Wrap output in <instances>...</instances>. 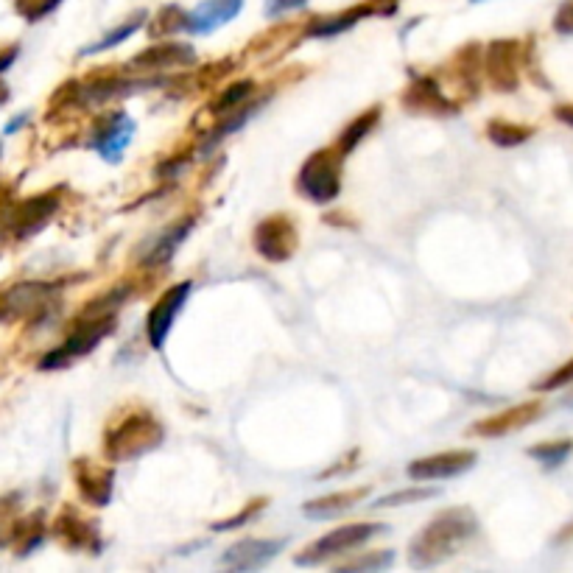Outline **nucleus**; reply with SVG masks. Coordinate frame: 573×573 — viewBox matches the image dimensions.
Returning <instances> with one entry per match:
<instances>
[{"mask_svg": "<svg viewBox=\"0 0 573 573\" xmlns=\"http://www.w3.org/2000/svg\"><path fill=\"white\" fill-rule=\"evenodd\" d=\"M487 70L498 90H515L518 84V45L515 42H492L487 51Z\"/></svg>", "mask_w": 573, "mask_h": 573, "instance_id": "obj_12", "label": "nucleus"}, {"mask_svg": "<svg viewBox=\"0 0 573 573\" xmlns=\"http://www.w3.org/2000/svg\"><path fill=\"white\" fill-rule=\"evenodd\" d=\"M252 90H255V84H252V82L232 84L230 90H227L224 96H219V101L213 104V110H216V112H227V110H232V107H238V104H244L246 98L252 96Z\"/></svg>", "mask_w": 573, "mask_h": 573, "instance_id": "obj_26", "label": "nucleus"}, {"mask_svg": "<svg viewBox=\"0 0 573 573\" xmlns=\"http://www.w3.org/2000/svg\"><path fill=\"white\" fill-rule=\"evenodd\" d=\"M79 476V487H82L84 498L93 501L96 506H104L112 498V473L107 467H96V464L82 462L76 467Z\"/></svg>", "mask_w": 573, "mask_h": 573, "instance_id": "obj_14", "label": "nucleus"}, {"mask_svg": "<svg viewBox=\"0 0 573 573\" xmlns=\"http://www.w3.org/2000/svg\"><path fill=\"white\" fill-rule=\"evenodd\" d=\"M193 221H182V224H174L171 230H165L160 238H154V249H151L149 255H146V266H163L168 260L174 258V252L179 249V244L185 241V235L191 232Z\"/></svg>", "mask_w": 573, "mask_h": 573, "instance_id": "obj_18", "label": "nucleus"}, {"mask_svg": "<svg viewBox=\"0 0 573 573\" xmlns=\"http://www.w3.org/2000/svg\"><path fill=\"white\" fill-rule=\"evenodd\" d=\"M487 137H490L495 146H501V149H515V146L526 143L532 137V129L529 126H518V123L492 121L490 129H487Z\"/></svg>", "mask_w": 573, "mask_h": 573, "instance_id": "obj_20", "label": "nucleus"}, {"mask_svg": "<svg viewBox=\"0 0 573 573\" xmlns=\"http://www.w3.org/2000/svg\"><path fill=\"white\" fill-rule=\"evenodd\" d=\"M478 532V520L470 509H448L425 526L411 540L409 560L414 568H434L451 560L453 554Z\"/></svg>", "mask_w": 573, "mask_h": 573, "instance_id": "obj_1", "label": "nucleus"}, {"mask_svg": "<svg viewBox=\"0 0 573 573\" xmlns=\"http://www.w3.org/2000/svg\"><path fill=\"white\" fill-rule=\"evenodd\" d=\"M554 28L560 31V34H573V0L568 3H562V9L554 17Z\"/></svg>", "mask_w": 573, "mask_h": 573, "instance_id": "obj_31", "label": "nucleus"}, {"mask_svg": "<svg viewBox=\"0 0 573 573\" xmlns=\"http://www.w3.org/2000/svg\"><path fill=\"white\" fill-rule=\"evenodd\" d=\"M143 20H146V12H137L132 20H126L121 28H115V31H110L107 37L101 42H96V45H90V48H84V54H98V51H107V48H115V45H121L126 37H132L137 28L143 26Z\"/></svg>", "mask_w": 573, "mask_h": 573, "instance_id": "obj_23", "label": "nucleus"}, {"mask_svg": "<svg viewBox=\"0 0 573 573\" xmlns=\"http://www.w3.org/2000/svg\"><path fill=\"white\" fill-rule=\"evenodd\" d=\"M568 383H573V361H568L565 367H560L551 378L540 383V389H543V392H551V389H562V386H568Z\"/></svg>", "mask_w": 573, "mask_h": 573, "instance_id": "obj_28", "label": "nucleus"}, {"mask_svg": "<svg viewBox=\"0 0 573 573\" xmlns=\"http://www.w3.org/2000/svg\"><path fill=\"white\" fill-rule=\"evenodd\" d=\"M241 9H244V0H205L193 12H188L185 31L188 34H199V37L213 34L216 28L227 26L230 20H235Z\"/></svg>", "mask_w": 573, "mask_h": 573, "instance_id": "obj_10", "label": "nucleus"}, {"mask_svg": "<svg viewBox=\"0 0 573 573\" xmlns=\"http://www.w3.org/2000/svg\"><path fill=\"white\" fill-rule=\"evenodd\" d=\"M260 504H263V501H255V504L249 506L246 512H238V515H235V518H230V520H221V523H216L213 529H216V532H230V529H235V526H241V523H249V520L258 515Z\"/></svg>", "mask_w": 573, "mask_h": 573, "instance_id": "obj_29", "label": "nucleus"}, {"mask_svg": "<svg viewBox=\"0 0 573 573\" xmlns=\"http://www.w3.org/2000/svg\"><path fill=\"white\" fill-rule=\"evenodd\" d=\"M196 54H193L191 45H182V42H168V45H157L149 48L143 54L135 56V68H168V65H191Z\"/></svg>", "mask_w": 573, "mask_h": 573, "instance_id": "obj_15", "label": "nucleus"}, {"mask_svg": "<svg viewBox=\"0 0 573 573\" xmlns=\"http://www.w3.org/2000/svg\"><path fill=\"white\" fill-rule=\"evenodd\" d=\"M6 96H9V93H6V87H3V84H0V104H3V101H6Z\"/></svg>", "mask_w": 573, "mask_h": 573, "instance_id": "obj_35", "label": "nucleus"}, {"mask_svg": "<svg viewBox=\"0 0 573 573\" xmlns=\"http://www.w3.org/2000/svg\"><path fill=\"white\" fill-rule=\"evenodd\" d=\"M476 464V451H448L417 459L409 464V478L414 481H439V478H453L467 473Z\"/></svg>", "mask_w": 573, "mask_h": 573, "instance_id": "obj_8", "label": "nucleus"}, {"mask_svg": "<svg viewBox=\"0 0 573 573\" xmlns=\"http://www.w3.org/2000/svg\"><path fill=\"white\" fill-rule=\"evenodd\" d=\"M367 498V490H347L336 492V495H325V498H316L311 504H305V515L314 520H330L339 518L344 512H350L358 501Z\"/></svg>", "mask_w": 573, "mask_h": 573, "instance_id": "obj_16", "label": "nucleus"}, {"mask_svg": "<svg viewBox=\"0 0 573 573\" xmlns=\"http://www.w3.org/2000/svg\"><path fill=\"white\" fill-rule=\"evenodd\" d=\"M473 3H478V0H473Z\"/></svg>", "mask_w": 573, "mask_h": 573, "instance_id": "obj_36", "label": "nucleus"}, {"mask_svg": "<svg viewBox=\"0 0 573 573\" xmlns=\"http://www.w3.org/2000/svg\"><path fill=\"white\" fill-rule=\"evenodd\" d=\"M386 526L381 523H353V526H342V529H333L325 537H319L314 546L305 548V554L297 557V565H322L330 557H339L347 554L353 548L364 546L367 540H372L375 534H381Z\"/></svg>", "mask_w": 573, "mask_h": 573, "instance_id": "obj_4", "label": "nucleus"}, {"mask_svg": "<svg viewBox=\"0 0 573 573\" xmlns=\"http://www.w3.org/2000/svg\"><path fill=\"white\" fill-rule=\"evenodd\" d=\"M56 205H59V199L56 196H37V199H31L26 205L17 210V216H14V230L20 238H26L31 232H37L45 224V221L54 216Z\"/></svg>", "mask_w": 573, "mask_h": 573, "instance_id": "obj_17", "label": "nucleus"}, {"mask_svg": "<svg viewBox=\"0 0 573 573\" xmlns=\"http://www.w3.org/2000/svg\"><path fill=\"white\" fill-rule=\"evenodd\" d=\"M283 548H286V540H241L227 548L221 565H227L232 571H258L263 565H269Z\"/></svg>", "mask_w": 573, "mask_h": 573, "instance_id": "obj_9", "label": "nucleus"}, {"mask_svg": "<svg viewBox=\"0 0 573 573\" xmlns=\"http://www.w3.org/2000/svg\"><path fill=\"white\" fill-rule=\"evenodd\" d=\"M132 135H135V121H132L126 112H118V115H112L110 121L98 129L93 146H96V151L104 157V160L118 163L123 149H126V143L132 140Z\"/></svg>", "mask_w": 573, "mask_h": 573, "instance_id": "obj_11", "label": "nucleus"}, {"mask_svg": "<svg viewBox=\"0 0 573 573\" xmlns=\"http://www.w3.org/2000/svg\"><path fill=\"white\" fill-rule=\"evenodd\" d=\"M56 6H59V0H31V3H23L20 9L26 12L28 20H40V17H45Z\"/></svg>", "mask_w": 573, "mask_h": 573, "instance_id": "obj_30", "label": "nucleus"}, {"mask_svg": "<svg viewBox=\"0 0 573 573\" xmlns=\"http://www.w3.org/2000/svg\"><path fill=\"white\" fill-rule=\"evenodd\" d=\"M255 249L272 263H283L297 252V227L286 216L260 221L255 230Z\"/></svg>", "mask_w": 573, "mask_h": 573, "instance_id": "obj_6", "label": "nucleus"}, {"mask_svg": "<svg viewBox=\"0 0 573 573\" xmlns=\"http://www.w3.org/2000/svg\"><path fill=\"white\" fill-rule=\"evenodd\" d=\"M107 333H112L110 316H84V325H79V328L73 330L70 339L62 344V347H56L54 353L45 355V358H42V367L45 369L62 367V364H68L70 358L90 353Z\"/></svg>", "mask_w": 573, "mask_h": 573, "instance_id": "obj_5", "label": "nucleus"}, {"mask_svg": "<svg viewBox=\"0 0 573 573\" xmlns=\"http://www.w3.org/2000/svg\"><path fill=\"white\" fill-rule=\"evenodd\" d=\"M378 118H381V110H369V112H364L358 121H353L347 129H344V135H342V140H339V154H350V151L364 140V135H369L372 132V126L378 123Z\"/></svg>", "mask_w": 573, "mask_h": 573, "instance_id": "obj_21", "label": "nucleus"}, {"mask_svg": "<svg viewBox=\"0 0 573 573\" xmlns=\"http://www.w3.org/2000/svg\"><path fill=\"white\" fill-rule=\"evenodd\" d=\"M297 188L311 202H333L342 191V154L333 149L316 151L308 163L302 165Z\"/></svg>", "mask_w": 573, "mask_h": 573, "instance_id": "obj_3", "label": "nucleus"}, {"mask_svg": "<svg viewBox=\"0 0 573 573\" xmlns=\"http://www.w3.org/2000/svg\"><path fill=\"white\" fill-rule=\"evenodd\" d=\"M395 560V554L392 551H375V554H369V557H361V560L350 562V565H342L344 571H381V568H389Z\"/></svg>", "mask_w": 573, "mask_h": 573, "instance_id": "obj_27", "label": "nucleus"}, {"mask_svg": "<svg viewBox=\"0 0 573 573\" xmlns=\"http://www.w3.org/2000/svg\"><path fill=\"white\" fill-rule=\"evenodd\" d=\"M537 414H540V403H523V406L504 411V414H495L490 420H481V423L476 425V434H484V437H504L509 431H518L523 425L537 420Z\"/></svg>", "mask_w": 573, "mask_h": 573, "instance_id": "obj_13", "label": "nucleus"}, {"mask_svg": "<svg viewBox=\"0 0 573 573\" xmlns=\"http://www.w3.org/2000/svg\"><path fill=\"white\" fill-rule=\"evenodd\" d=\"M372 12V6H358V9H347V12L336 14V17H325V20H316L314 26L308 28V37H336L350 26H355L361 17H367Z\"/></svg>", "mask_w": 573, "mask_h": 573, "instance_id": "obj_19", "label": "nucleus"}, {"mask_svg": "<svg viewBox=\"0 0 573 573\" xmlns=\"http://www.w3.org/2000/svg\"><path fill=\"white\" fill-rule=\"evenodd\" d=\"M185 17H188V12H182L177 6H165L163 12L157 14V26H151V34L163 37L171 31H185Z\"/></svg>", "mask_w": 573, "mask_h": 573, "instance_id": "obj_25", "label": "nucleus"}, {"mask_svg": "<svg viewBox=\"0 0 573 573\" xmlns=\"http://www.w3.org/2000/svg\"><path fill=\"white\" fill-rule=\"evenodd\" d=\"M439 495V490H423V487H414V490H403V492H389L375 501V509H389V506H406V504H417V501H425V498H434Z\"/></svg>", "mask_w": 573, "mask_h": 573, "instance_id": "obj_24", "label": "nucleus"}, {"mask_svg": "<svg viewBox=\"0 0 573 573\" xmlns=\"http://www.w3.org/2000/svg\"><path fill=\"white\" fill-rule=\"evenodd\" d=\"M191 283H179V286H171L165 291L160 300L154 302V308L149 311V319H146V333H149V342L154 350H163L168 333L174 328V319L182 311V305L191 294Z\"/></svg>", "mask_w": 573, "mask_h": 573, "instance_id": "obj_7", "label": "nucleus"}, {"mask_svg": "<svg viewBox=\"0 0 573 573\" xmlns=\"http://www.w3.org/2000/svg\"><path fill=\"white\" fill-rule=\"evenodd\" d=\"M160 439H163V428L151 414H146V411L129 414L107 431V456H112L115 462L137 459L151 448H157Z\"/></svg>", "mask_w": 573, "mask_h": 573, "instance_id": "obj_2", "label": "nucleus"}, {"mask_svg": "<svg viewBox=\"0 0 573 573\" xmlns=\"http://www.w3.org/2000/svg\"><path fill=\"white\" fill-rule=\"evenodd\" d=\"M14 56H17V48H9V51H3V54H0V70L9 68V65H12V62H14Z\"/></svg>", "mask_w": 573, "mask_h": 573, "instance_id": "obj_34", "label": "nucleus"}, {"mask_svg": "<svg viewBox=\"0 0 573 573\" xmlns=\"http://www.w3.org/2000/svg\"><path fill=\"white\" fill-rule=\"evenodd\" d=\"M573 451V442L571 439H560V442H543V445H534L529 448V456L537 459V462H543L546 467H560Z\"/></svg>", "mask_w": 573, "mask_h": 573, "instance_id": "obj_22", "label": "nucleus"}, {"mask_svg": "<svg viewBox=\"0 0 573 573\" xmlns=\"http://www.w3.org/2000/svg\"><path fill=\"white\" fill-rule=\"evenodd\" d=\"M554 118H560L562 123L573 126V104H560V107L554 110Z\"/></svg>", "mask_w": 573, "mask_h": 573, "instance_id": "obj_33", "label": "nucleus"}, {"mask_svg": "<svg viewBox=\"0 0 573 573\" xmlns=\"http://www.w3.org/2000/svg\"><path fill=\"white\" fill-rule=\"evenodd\" d=\"M308 0H269V6H266V12L269 14H286L294 12V9H302Z\"/></svg>", "mask_w": 573, "mask_h": 573, "instance_id": "obj_32", "label": "nucleus"}]
</instances>
